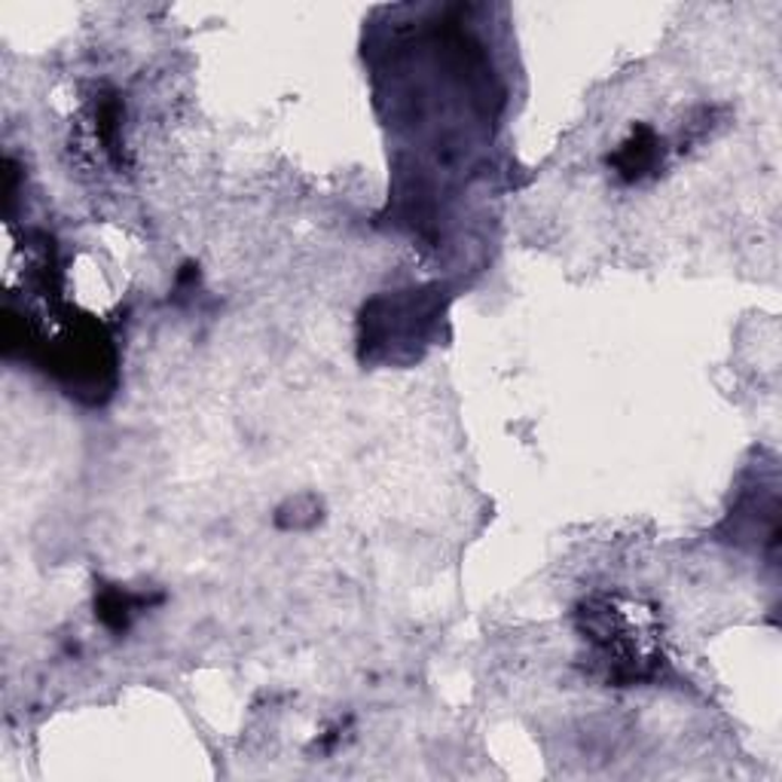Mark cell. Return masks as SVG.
Returning <instances> with one entry per match:
<instances>
[{"mask_svg": "<svg viewBox=\"0 0 782 782\" xmlns=\"http://www.w3.org/2000/svg\"><path fill=\"white\" fill-rule=\"evenodd\" d=\"M135 600H131L129 593H123V590H108L104 596H101V603H98V615L101 620L111 627V630H126L129 627V618L131 611H135Z\"/></svg>", "mask_w": 782, "mask_h": 782, "instance_id": "3", "label": "cell"}, {"mask_svg": "<svg viewBox=\"0 0 782 782\" xmlns=\"http://www.w3.org/2000/svg\"><path fill=\"white\" fill-rule=\"evenodd\" d=\"M654 160H657V141H654V135L648 129H635L633 141H627V144L620 147L611 163L618 165V172L623 178L635 180L642 172L652 168Z\"/></svg>", "mask_w": 782, "mask_h": 782, "instance_id": "2", "label": "cell"}, {"mask_svg": "<svg viewBox=\"0 0 782 782\" xmlns=\"http://www.w3.org/2000/svg\"><path fill=\"white\" fill-rule=\"evenodd\" d=\"M581 618L586 623V639L603 654L605 664H611L608 679L642 682L654 676L657 654H654L652 635H639L642 627H639V620H633L630 608H623L618 600H600V603L586 605Z\"/></svg>", "mask_w": 782, "mask_h": 782, "instance_id": "1", "label": "cell"}]
</instances>
